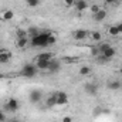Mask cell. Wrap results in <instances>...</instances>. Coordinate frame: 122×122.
Here are the masks:
<instances>
[{
  "label": "cell",
  "instance_id": "1",
  "mask_svg": "<svg viewBox=\"0 0 122 122\" xmlns=\"http://www.w3.org/2000/svg\"><path fill=\"white\" fill-rule=\"evenodd\" d=\"M30 44L33 47H48V33H38L37 36L30 38Z\"/></svg>",
  "mask_w": 122,
  "mask_h": 122
},
{
  "label": "cell",
  "instance_id": "2",
  "mask_svg": "<svg viewBox=\"0 0 122 122\" xmlns=\"http://www.w3.org/2000/svg\"><path fill=\"white\" fill-rule=\"evenodd\" d=\"M37 72H38V68L36 67V64L29 62V64H26V65L21 68L20 75H23V77H26V78H34V77L37 75Z\"/></svg>",
  "mask_w": 122,
  "mask_h": 122
},
{
  "label": "cell",
  "instance_id": "3",
  "mask_svg": "<svg viewBox=\"0 0 122 122\" xmlns=\"http://www.w3.org/2000/svg\"><path fill=\"white\" fill-rule=\"evenodd\" d=\"M19 108H20V102H19V99H16V98H10V99L4 104V109L9 111V112H16V111H19Z\"/></svg>",
  "mask_w": 122,
  "mask_h": 122
},
{
  "label": "cell",
  "instance_id": "4",
  "mask_svg": "<svg viewBox=\"0 0 122 122\" xmlns=\"http://www.w3.org/2000/svg\"><path fill=\"white\" fill-rule=\"evenodd\" d=\"M60 70H61V62H60V60H57V58L50 60L48 68H47V71H48L50 74H57Z\"/></svg>",
  "mask_w": 122,
  "mask_h": 122
},
{
  "label": "cell",
  "instance_id": "5",
  "mask_svg": "<svg viewBox=\"0 0 122 122\" xmlns=\"http://www.w3.org/2000/svg\"><path fill=\"white\" fill-rule=\"evenodd\" d=\"M41 98H43V92L40 90H31L29 92V99L31 104H38L41 101Z\"/></svg>",
  "mask_w": 122,
  "mask_h": 122
},
{
  "label": "cell",
  "instance_id": "6",
  "mask_svg": "<svg viewBox=\"0 0 122 122\" xmlns=\"http://www.w3.org/2000/svg\"><path fill=\"white\" fill-rule=\"evenodd\" d=\"M84 92L88 95H97L98 92V85L95 82H85L84 84Z\"/></svg>",
  "mask_w": 122,
  "mask_h": 122
},
{
  "label": "cell",
  "instance_id": "7",
  "mask_svg": "<svg viewBox=\"0 0 122 122\" xmlns=\"http://www.w3.org/2000/svg\"><path fill=\"white\" fill-rule=\"evenodd\" d=\"M54 58V54L50 53V51H44V53H40L34 57V61H50Z\"/></svg>",
  "mask_w": 122,
  "mask_h": 122
},
{
  "label": "cell",
  "instance_id": "8",
  "mask_svg": "<svg viewBox=\"0 0 122 122\" xmlns=\"http://www.w3.org/2000/svg\"><path fill=\"white\" fill-rule=\"evenodd\" d=\"M56 97H57V105H65L68 104V94L64 91H58L56 92Z\"/></svg>",
  "mask_w": 122,
  "mask_h": 122
},
{
  "label": "cell",
  "instance_id": "9",
  "mask_svg": "<svg viewBox=\"0 0 122 122\" xmlns=\"http://www.w3.org/2000/svg\"><path fill=\"white\" fill-rule=\"evenodd\" d=\"M107 16H108L107 10H99V11H97L95 14H92V20H94L95 23H101V21H104V20L107 19Z\"/></svg>",
  "mask_w": 122,
  "mask_h": 122
},
{
  "label": "cell",
  "instance_id": "10",
  "mask_svg": "<svg viewBox=\"0 0 122 122\" xmlns=\"http://www.w3.org/2000/svg\"><path fill=\"white\" fill-rule=\"evenodd\" d=\"M88 34H90V33L87 30H77V31H74L72 38L77 40V41H82V40H85V38L88 37Z\"/></svg>",
  "mask_w": 122,
  "mask_h": 122
},
{
  "label": "cell",
  "instance_id": "11",
  "mask_svg": "<svg viewBox=\"0 0 122 122\" xmlns=\"http://www.w3.org/2000/svg\"><path fill=\"white\" fill-rule=\"evenodd\" d=\"M29 44H30V37H20V38H16V47H19V48H26Z\"/></svg>",
  "mask_w": 122,
  "mask_h": 122
},
{
  "label": "cell",
  "instance_id": "12",
  "mask_svg": "<svg viewBox=\"0 0 122 122\" xmlns=\"http://www.w3.org/2000/svg\"><path fill=\"white\" fill-rule=\"evenodd\" d=\"M57 105V97H56V92L54 94H51L50 97H48V99H47V102H46V107L47 108H54Z\"/></svg>",
  "mask_w": 122,
  "mask_h": 122
},
{
  "label": "cell",
  "instance_id": "13",
  "mask_svg": "<svg viewBox=\"0 0 122 122\" xmlns=\"http://www.w3.org/2000/svg\"><path fill=\"white\" fill-rule=\"evenodd\" d=\"M80 13L81 11H84V10H87V7H88V3L85 1V0H77L75 1V6H74Z\"/></svg>",
  "mask_w": 122,
  "mask_h": 122
},
{
  "label": "cell",
  "instance_id": "14",
  "mask_svg": "<svg viewBox=\"0 0 122 122\" xmlns=\"http://www.w3.org/2000/svg\"><path fill=\"white\" fill-rule=\"evenodd\" d=\"M107 87L109 88V90H112V91H117V90H121L122 84L119 81H117V80H114V81H109L108 84H107Z\"/></svg>",
  "mask_w": 122,
  "mask_h": 122
},
{
  "label": "cell",
  "instance_id": "15",
  "mask_svg": "<svg viewBox=\"0 0 122 122\" xmlns=\"http://www.w3.org/2000/svg\"><path fill=\"white\" fill-rule=\"evenodd\" d=\"M10 60H11V54L9 51L0 53V64H7V62H10Z\"/></svg>",
  "mask_w": 122,
  "mask_h": 122
},
{
  "label": "cell",
  "instance_id": "16",
  "mask_svg": "<svg viewBox=\"0 0 122 122\" xmlns=\"http://www.w3.org/2000/svg\"><path fill=\"white\" fill-rule=\"evenodd\" d=\"M115 54H117V51H115L114 47H109L108 50H105V51L102 53V56H104L105 58H108V60H111L112 57H115Z\"/></svg>",
  "mask_w": 122,
  "mask_h": 122
},
{
  "label": "cell",
  "instance_id": "17",
  "mask_svg": "<svg viewBox=\"0 0 122 122\" xmlns=\"http://www.w3.org/2000/svg\"><path fill=\"white\" fill-rule=\"evenodd\" d=\"M14 17V13L11 11V10H4L3 13H1V19L3 20H11Z\"/></svg>",
  "mask_w": 122,
  "mask_h": 122
},
{
  "label": "cell",
  "instance_id": "18",
  "mask_svg": "<svg viewBox=\"0 0 122 122\" xmlns=\"http://www.w3.org/2000/svg\"><path fill=\"white\" fill-rule=\"evenodd\" d=\"M34 64H36V67H37L38 70H47V68H48L50 61H36Z\"/></svg>",
  "mask_w": 122,
  "mask_h": 122
},
{
  "label": "cell",
  "instance_id": "19",
  "mask_svg": "<svg viewBox=\"0 0 122 122\" xmlns=\"http://www.w3.org/2000/svg\"><path fill=\"white\" fill-rule=\"evenodd\" d=\"M91 67H88V65H82L81 68H80V74L81 75H90L91 74Z\"/></svg>",
  "mask_w": 122,
  "mask_h": 122
},
{
  "label": "cell",
  "instance_id": "20",
  "mask_svg": "<svg viewBox=\"0 0 122 122\" xmlns=\"http://www.w3.org/2000/svg\"><path fill=\"white\" fill-rule=\"evenodd\" d=\"M108 34H109V36H112V37H117V36H119L121 33L118 31L117 26H111V27L108 29Z\"/></svg>",
  "mask_w": 122,
  "mask_h": 122
},
{
  "label": "cell",
  "instance_id": "21",
  "mask_svg": "<svg viewBox=\"0 0 122 122\" xmlns=\"http://www.w3.org/2000/svg\"><path fill=\"white\" fill-rule=\"evenodd\" d=\"M91 40H94V41H101V40H102V34H101L99 31H92L91 33Z\"/></svg>",
  "mask_w": 122,
  "mask_h": 122
},
{
  "label": "cell",
  "instance_id": "22",
  "mask_svg": "<svg viewBox=\"0 0 122 122\" xmlns=\"http://www.w3.org/2000/svg\"><path fill=\"white\" fill-rule=\"evenodd\" d=\"M57 43V36H54L53 33H48V46H53Z\"/></svg>",
  "mask_w": 122,
  "mask_h": 122
},
{
  "label": "cell",
  "instance_id": "23",
  "mask_svg": "<svg viewBox=\"0 0 122 122\" xmlns=\"http://www.w3.org/2000/svg\"><path fill=\"white\" fill-rule=\"evenodd\" d=\"M40 31H38V29H36V27H30L29 30H27V34H29V37H34V36H37Z\"/></svg>",
  "mask_w": 122,
  "mask_h": 122
},
{
  "label": "cell",
  "instance_id": "24",
  "mask_svg": "<svg viewBox=\"0 0 122 122\" xmlns=\"http://www.w3.org/2000/svg\"><path fill=\"white\" fill-rule=\"evenodd\" d=\"M24 1L27 3L29 7H37V6H40V0H24Z\"/></svg>",
  "mask_w": 122,
  "mask_h": 122
},
{
  "label": "cell",
  "instance_id": "25",
  "mask_svg": "<svg viewBox=\"0 0 122 122\" xmlns=\"http://www.w3.org/2000/svg\"><path fill=\"white\" fill-rule=\"evenodd\" d=\"M95 60H97V62H99V64H107V62H109V60H108V58H105L102 54H99Z\"/></svg>",
  "mask_w": 122,
  "mask_h": 122
},
{
  "label": "cell",
  "instance_id": "26",
  "mask_svg": "<svg viewBox=\"0 0 122 122\" xmlns=\"http://www.w3.org/2000/svg\"><path fill=\"white\" fill-rule=\"evenodd\" d=\"M90 53H91V56H92V57H95V58H97V57H98V56L101 54V51H99V48H98V47H92Z\"/></svg>",
  "mask_w": 122,
  "mask_h": 122
},
{
  "label": "cell",
  "instance_id": "27",
  "mask_svg": "<svg viewBox=\"0 0 122 122\" xmlns=\"http://www.w3.org/2000/svg\"><path fill=\"white\" fill-rule=\"evenodd\" d=\"M109 47H111V46H109V44H108V43H104V44H101V46H99V47H98V48H99V51H101V54H102V53H104V51H105V50H108V48H109Z\"/></svg>",
  "mask_w": 122,
  "mask_h": 122
},
{
  "label": "cell",
  "instance_id": "28",
  "mask_svg": "<svg viewBox=\"0 0 122 122\" xmlns=\"http://www.w3.org/2000/svg\"><path fill=\"white\" fill-rule=\"evenodd\" d=\"M75 1H77V0H64V4H65L67 7H74V6H75Z\"/></svg>",
  "mask_w": 122,
  "mask_h": 122
},
{
  "label": "cell",
  "instance_id": "29",
  "mask_svg": "<svg viewBox=\"0 0 122 122\" xmlns=\"http://www.w3.org/2000/svg\"><path fill=\"white\" fill-rule=\"evenodd\" d=\"M99 10H101V9H99V6H98V4H92V6H91L92 14H95V13H97V11H99Z\"/></svg>",
  "mask_w": 122,
  "mask_h": 122
},
{
  "label": "cell",
  "instance_id": "30",
  "mask_svg": "<svg viewBox=\"0 0 122 122\" xmlns=\"http://www.w3.org/2000/svg\"><path fill=\"white\" fill-rule=\"evenodd\" d=\"M0 121L6 122V115H4V112H3V111H0Z\"/></svg>",
  "mask_w": 122,
  "mask_h": 122
},
{
  "label": "cell",
  "instance_id": "31",
  "mask_svg": "<svg viewBox=\"0 0 122 122\" xmlns=\"http://www.w3.org/2000/svg\"><path fill=\"white\" fill-rule=\"evenodd\" d=\"M62 122H72V118L67 115V117H64V118H62Z\"/></svg>",
  "mask_w": 122,
  "mask_h": 122
},
{
  "label": "cell",
  "instance_id": "32",
  "mask_svg": "<svg viewBox=\"0 0 122 122\" xmlns=\"http://www.w3.org/2000/svg\"><path fill=\"white\" fill-rule=\"evenodd\" d=\"M74 60H75V58H71V57H65V58H64L65 62H74Z\"/></svg>",
  "mask_w": 122,
  "mask_h": 122
},
{
  "label": "cell",
  "instance_id": "33",
  "mask_svg": "<svg viewBox=\"0 0 122 122\" xmlns=\"http://www.w3.org/2000/svg\"><path fill=\"white\" fill-rule=\"evenodd\" d=\"M117 29H118L119 33H122V23H118V24H117Z\"/></svg>",
  "mask_w": 122,
  "mask_h": 122
},
{
  "label": "cell",
  "instance_id": "34",
  "mask_svg": "<svg viewBox=\"0 0 122 122\" xmlns=\"http://www.w3.org/2000/svg\"><path fill=\"white\" fill-rule=\"evenodd\" d=\"M104 1H105V3H107V4H111V3H114V1H115V0H104Z\"/></svg>",
  "mask_w": 122,
  "mask_h": 122
},
{
  "label": "cell",
  "instance_id": "35",
  "mask_svg": "<svg viewBox=\"0 0 122 122\" xmlns=\"http://www.w3.org/2000/svg\"><path fill=\"white\" fill-rule=\"evenodd\" d=\"M6 51H9L7 48H0V53H6Z\"/></svg>",
  "mask_w": 122,
  "mask_h": 122
},
{
  "label": "cell",
  "instance_id": "36",
  "mask_svg": "<svg viewBox=\"0 0 122 122\" xmlns=\"http://www.w3.org/2000/svg\"><path fill=\"white\" fill-rule=\"evenodd\" d=\"M119 72H121V74H122V68H121V70H119Z\"/></svg>",
  "mask_w": 122,
  "mask_h": 122
},
{
  "label": "cell",
  "instance_id": "37",
  "mask_svg": "<svg viewBox=\"0 0 122 122\" xmlns=\"http://www.w3.org/2000/svg\"><path fill=\"white\" fill-rule=\"evenodd\" d=\"M10 122H19V121H10Z\"/></svg>",
  "mask_w": 122,
  "mask_h": 122
},
{
  "label": "cell",
  "instance_id": "38",
  "mask_svg": "<svg viewBox=\"0 0 122 122\" xmlns=\"http://www.w3.org/2000/svg\"><path fill=\"white\" fill-rule=\"evenodd\" d=\"M1 78H3V75H0V80H1Z\"/></svg>",
  "mask_w": 122,
  "mask_h": 122
},
{
  "label": "cell",
  "instance_id": "39",
  "mask_svg": "<svg viewBox=\"0 0 122 122\" xmlns=\"http://www.w3.org/2000/svg\"><path fill=\"white\" fill-rule=\"evenodd\" d=\"M0 122H1V121H0Z\"/></svg>",
  "mask_w": 122,
  "mask_h": 122
}]
</instances>
